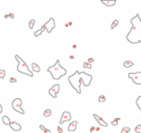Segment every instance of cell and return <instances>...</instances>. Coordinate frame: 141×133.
Instances as JSON below:
<instances>
[{
	"label": "cell",
	"mask_w": 141,
	"mask_h": 133,
	"mask_svg": "<svg viewBox=\"0 0 141 133\" xmlns=\"http://www.w3.org/2000/svg\"><path fill=\"white\" fill-rule=\"evenodd\" d=\"M131 25L132 29L126 36L127 41L133 45L141 43V18L139 14L135 15L131 19Z\"/></svg>",
	"instance_id": "6da1fadb"
},
{
	"label": "cell",
	"mask_w": 141,
	"mask_h": 133,
	"mask_svg": "<svg viewBox=\"0 0 141 133\" xmlns=\"http://www.w3.org/2000/svg\"><path fill=\"white\" fill-rule=\"evenodd\" d=\"M48 72L51 74L52 78L55 80H58L61 77H63L64 75H66L67 71L66 69H64L61 65L60 60H56V62L54 63V65H51L50 68H48Z\"/></svg>",
	"instance_id": "7a4b0ae2"
},
{
	"label": "cell",
	"mask_w": 141,
	"mask_h": 133,
	"mask_svg": "<svg viewBox=\"0 0 141 133\" xmlns=\"http://www.w3.org/2000/svg\"><path fill=\"white\" fill-rule=\"evenodd\" d=\"M68 80L70 82V84L72 86V88L75 90L76 92H78L79 94H81V83H82V79H81V73L80 71H76L74 72V73L69 76Z\"/></svg>",
	"instance_id": "3957f363"
},
{
	"label": "cell",
	"mask_w": 141,
	"mask_h": 133,
	"mask_svg": "<svg viewBox=\"0 0 141 133\" xmlns=\"http://www.w3.org/2000/svg\"><path fill=\"white\" fill-rule=\"evenodd\" d=\"M15 58H16L17 61H18V65H17V71H18L19 73H23V74L29 75L30 77H32V76H33V73L30 71V69H29L28 64H27L25 61H23V59H21L19 55H15Z\"/></svg>",
	"instance_id": "277c9868"
},
{
	"label": "cell",
	"mask_w": 141,
	"mask_h": 133,
	"mask_svg": "<svg viewBox=\"0 0 141 133\" xmlns=\"http://www.w3.org/2000/svg\"><path fill=\"white\" fill-rule=\"evenodd\" d=\"M21 104H22V100L20 98H15L12 101V107H13V109L16 112H18L20 114H25V111L21 108Z\"/></svg>",
	"instance_id": "5b68a950"
},
{
	"label": "cell",
	"mask_w": 141,
	"mask_h": 133,
	"mask_svg": "<svg viewBox=\"0 0 141 133\" xmlns=\"http://www.w3.org/2000/svg\"><path fill=\"white\" fill-rule=\"evenodd\" d=\"M81 73V79H82V83L84 84L85 87H88L91 82V79H92V76L85 73V72H80Z\"/></svg>",
	"instance_id": "8992f818"
},
{
	"label": "cell",
	"mask_w": 141,
	"mask_h": 133,
	"mask_svg": "<svg viewBox=\"0 0 141 133\" xmlns=\"http://www.w3.org/2000/svg\"><path fill=\"white\" fill-rule=\"evenodd\" d=\"M128 77L136 84H141V72H135V73H130Z\"/></svg>",
	"instance_id": "52a82bcc"
},
{
	"label": "cell",
	"mask_w": 141,
	"mask_h": 133,
	"mask_svg": "<svg viewBox=\"0 0 141 133\" xmlns=\"http://www.w3.org/2000/svg\"><path fill=\"white\" fill-rule=\"evenodd\" d=\"M45 27H46V30L48 33H51L52 30H53L55 28V20L53 19V18H50L49 21H47L45 23Z\"/></svg>",
	"instance_id": "ba28073f"
},
{
	"label": "cell",
	"mask_w": 141,
	"mask_h": 133,
	"mask_svg": "<svg viewBox=\"0 0 141 133\" xmlns=\"http://www.w3.org/2000/svg\"><path fill=\"white\" fill-rule=\"evenodd\" d=\"M68 120H71V114H70L68 111L63 112V114H62V118H61V120H60V124L63 125L65 122H68Z\"/></svg>",
	"instance_id": "9c48e42d"
},
{
	"label": "cell",
	"mask_w": 141,
	"mask_h": 133,
	"mask_svg": "<svg viewBox=\"0 0 141 133\" xmlns=\"http://www.w3.org/2000/svg\"><path fill=\"white\" fill-rule=\"evenodd\" d=\"M93 117L97 119V122L100 124V126H102V127H107V126H108V124L105 123V120H104L102 117H100L99 115H97V114H93Z\"/></svg>",
	"instance_id": "30bf717a"
},
{
	"label": "cell",
	"mask_w": 141,
	"mask_h": 133,
	"mask_svg": "<svg viewBox=\"0 0 141 133\" xmlns=\"http://www.w3.org/2000/svg\"><path fill=\"white\" fill-rule=\"evenodd\" d=\"M10 127L12 128V130H14V131H20L21 130V126L16 122H11Z\"/></svg>",
	"instance_id": "8fae6325"
},
{
	"label": "cell",
	"mask_w": 141,
	"mask_h": 133,
	"mask_svg": "<svg viewBox=\"0 0 141 133\" xmlns=\"http://www.w3.org/2000/svg\"><path fill=\"white\" fill-rule=\"evenodd\" d=\"M76 126H78V122H76V120H73V122H71V123H70V125L68 126V131H70V132L75 131Z\"/></svg>",
	"instance_id": "7c38bea8"
},
{
	"label": "cell",
	"mask_w": 141,
	"mask_h": 133,
	"mask_svg": "<svg viewBox=\"0 0 141 133\" xmlns=\"http://www.w3.org/2000/svg\"><path fill=\"white\" fill-rule=\"evenodd\" d=\"M102 3L105 4L106 7H113L116 4V0H111V1H107V0H102Z\"/></svg>",
	"instance_id": "4fadbf2b"
},
{
	"label": "cell",
	"mask_w": 141,
	"mask_h": 133,
	"mask_svg": "<svg viewBox=\"0 0 141 133\" xmlns=\"http://www.w3.org/2000/svg\"><path fill=\"white\" fill-rule=\"evenodd\" d=\"M2 123H3L4 125H9V126H10V124H11V120H10L9 116H7V115H3V117H2Z\"/></svg>",
	"instance_id": "5bb4252c"
},
{
	"label": "cell",
	"mask_w": 141,
	"mask_h": 133,
	"mask_svg": "<svg viewBox=\"0 0 141 133\" xmlns=\"http://www.w3.org/2000/svg\"><path fill=\"white\" fill-rule=\"evenodd\" d=\"M32 70H33V72H40V68L38 66V64L37 63H35V62H33L32 63Z\"/></svg>",
	"instance_id": "9a60e30c"
},
{
	"label": "cell",
	"mask_w": 141,
	"mask_h": 133,
	"mask_svg": "<svg viewBox=\"0 0 141 133\" xmlns=\"http://www.w3.org/2000/svg\"><path fill=\"white\" fill-rule=\"evenodd\" d=\"M123 65H124V68H131V66L134 65V62L131 61V60H126V61L123 63Z\"/></svg>",
	"instance_id": "2e32d148"
},
{
	"label": "cell",
	"mask_w": 141,
	"mask_h": 133,
	"mask_svg": "<svg viewBox=\"0 0 141 133\" xmlns=\"http://www.w3.org/2000/svg\"><path fill=\"white\" fill-rule=\"evenodd\" d=\"M52 114V111H51V109H46L45 112H44V116L45 117H49L50 115Z\"/></svg>",
	"instance_id": "e0dca14e"
},
{
	"label": "cell",
	"mask_w": 141,
	"mask_h": 133,
	"mask_svg": "<svg viewBox=\"0 0 141 133\" xmlns=\"http://www.w3.org/2000/svg\"><path fill=\"white\" fill-rule=\"evenodd\" d=\"M60 88H61V87H60V84H54V86L52 87L51 89L53 90V91H54V92H55V93L57 94L58 92H60Z\"/></svg>",
	"instance_id": "ac0fdd59"
},
{
	"label": "cell",
	"mask_w": 141,
	"mask_h": 133,
	"mask_svg": "<svg viewBox=\"0 0 141 133\" xmlns=\"http://www.w3.org/2000/svg\"><path fill=\"white\" fill-rule=\"evenodd\" d=\"M136 105H137V107L139 108V110L141 111V96H139V97L137 98V100H136Z\"/></svg>",
	"instance_id": "d6986e66"
},
{
	"label": "cell",
	"mask_w": 141,
	"mask_h": 133,
	"mask_svg": "<svg viewBox=\"0 0 141 133\" xmlns=\"http://www.w3.org/2000/svg\"><path fill=\"white\" fill-rule=\"evenodd\" d=\"M118 25H119V20H117V19H116V20H114V22H113V23H111L110 28L114 30V29H115L116 27H118Z\"/></svg>",
	"instance_id": "ffe728a7"
},
{
	"label": "cell",
	"mask_w": 141,
	"mask_h": 133,
	"mask_svg": "<svg viewBox=\"0 0 141 133\" xmlns=\"http://www.w3.org/2000/svg\"><path fill=\"white\" fill-rule=\"evenodd\" d=\"M49 94H50V95H51L53 98H56V97H57V94H56V93H55V92H54L52 89H50V90H49Z\"/></svg>",
	"instance_id": "44dd1931"
},
{
	"label": "cell",
	"mask_w": 141,
	"mask_h": 133,
	"mask_svg": "<svg viewBox=\"0 0 141 133\" xmlns=\"http://www.w3.org/2000/svg\"><path fill=\"white\" fill-rule=\"evenodd\" d=\"M130 131H131V128H130V127H124V128H122L121 133H128Z\"/></svg>",
	"instance_id": "7402d4cb"
},
{
	"label": "cell",
	"mask_w": 141,
	"mask_h": 133,
	"mask_svg": "<svg viewBox=\"0 0 141 133\" xmlns=\"http://www.w3.org/2000/svg\"><path fill=\"white\" fill-rule=\"evenodd\" d=\"M105 100H106V97H105V95H100V96H99V101H100V102H104Z\"/></svg>",
	"instance_id": "603a6c76"
},
{
	"label": "cell",
	"mask_w": 141,
	"mask_h": 133,
	"mask_svg": "<svg viewBox=\"0 0 141 133\" xmlns=\"http://www.w3.org/2000/svg\"><path fill=\"white\" fill-rule=\"evenodd\" d=\"M34 25H35V20H34V19L30 20V22H29V28H30V29H33V28H34Z\"/></svg>",
	"instance_id": "cb8c5ba5"
},
{
	"label": "cell",
	"mask_w": 141,
	"mask_h": 133,
	"mask_svg": "<svg viewBox=\"0 0 141 133\" xmlns=\"http://www.w3.org/2000/svg\"><path fill=\"white\" fill-rule=\"evenodd\" d=\"M5 77V71L4 70H0V78H1V79H3V78Z\"/></svg>",
	"instance_id": "d4e9b609"
},
{
	"label": "cell",
	"mask_w": 141,
	"mask_h": 133,
	"mask_svg": "<svg viewBox=\"0 0 141 133\" xmlns=\"http://www.w3.org/2000/svg\"><path fill=\"white\" fill-rule=\"evenodd\" d=\"M135 132H136V133H141V125L136 126V128H135Z\"/></svg>",
	"instance_id": "484cf974"
},
{
	"label": "cell",
	"mask_w": 141,
	"mask_h": 133,
	"mask_svg": "<svg viewBox=\"0 0 141 133\" xmlns=\"http://www.w3.org/2000/svg\"><path fill=\"white\" fill-rule=\"evenodd\" d=\"M83 66H84V68H86V69H87V68H88V69H91V64L88 63L87 61H85V62L83 63Z\"/></svg>",
	"instance_id": "4316f807"
},
{
	"label": "cell",
	"mask_w": 141,
	"mask_h": 133,
	"mask_svg": "<svg viewBox=\"0 0 141 133\" xmlns=\"http://www.w3.org/2000/svg\"><path fill=\"white\" fill-rule=\"evenodd\" d=\"M119 120H120V118H116V119H114L113 122H111V125H113V126H117V125H118V122H119Z\"/></svg>",
	"instance_id": "83f0119b"
},
{
	"label": "cell",
	"mask_w": 141,
	"mask_h": 133,
	"mask_svg": "<svg viewBox=\"0 0 141 133\" xmlns=\"http://www.w3.org/2000/svg\"><path fill=\"white\" fill-rule=\"evenodd\" d=\"M42 33H43V32H42V31H40V30H39V31H36V32L34 33V36H36V37H37V36H39V35L42 34Z\"/></svg>",
	"instance_id": "f1b7e54d"
},
{
	"label": "cell",
	"mask_w": 141,
	"mask_h": 133,
	"mask_svg": "<svg viewBox=\"0 0 141 133\" xmlns=\"http://www.w3.org/2000/svg\"><path fill=\"white\" fill-rule=\"evenodd\" d=\"M16 81H17V79H16L15 77H11V78H10V82H11V83H12V82H16Z\"/></svg>",
	"instance_id": "f546056e"
},
{
	"label": "cell",
	"mask_w": 141,
	"mask_h": 133,
	"mask_svg": "<svg viewBox=\"0 0 141 133\" xmlns=\"http://www.w3.org/2000/svg\"><path fill=\"white\" fill-rule=\"evenodd\" d=\"M57 132H58V133H63V128H62L61 126L57 127Z\"/></svg>",
	"instance_id": "4dcf8cb0"
},
{
	"label": "cell",
	"mask_w": 141,
	"mask_h": 133,
	"mask_svg": "<svg viewBox=\"0 0 141 133\" xmlns=\"http://www.w3.org/2000/svg\"><path fill=\"white\" fill-rule=\"evenodd\" d=\"M93 61H95V59H93V58H89V59H88V63H90L91 64V62H93Z\"/></svg>",
	"instance_id": "1f68e13d"
},
{
	"label": "cell",
	"mask_w": 141,
	"mask_h": 133,
	"mask_svg": "<svg viewBox=\"0 0 141 133\" xmlns=\"http://www.w3.org/2000/svg\"><path fill=\"white\" fill-rule=\"evenodd\" d=\"M39 128H40V129H42V130H44V131L46 130V128H45V127H44L43 125H39Z\"/></svg>",
	"instance_id": "d6a6232c"
},
{
	"label": "cell",
	"mask_w": 141,
	"mask_h": 133,
	"mask_svg": "<svg viewBox=\"0 0 141 133\" xmlns=\"http://www.w3.org/2000/svg\"><path fill=\"white\" fill-rule=\"evenodd\" d=\"M95 129H96V127H90V132H93V131H95Z\"/></svg>",
	"instance_id": "836d02e7"
},
{
	"label": "cell",
	"mask_w": 141,
	"mask_h": 133,
	"mask_svg": "<svg viewBox=\"0 0 141 133\" xmlns=\"http://www.w3.org/2000/svg\"><path fill=\"white\" fill-rule=\"evenodd\" d=\"M45 30H46V27H45V25H44V26L42 27V29H40V31H42V32H44Z\"/></svg>",
	"instance_id": "e575fe53"
},
{
	"label": "cell",
	"mask_w": 141,
	"mask_h": 133,
	"mask_svg": "<svg viewBox=\"0 0 141 133\" xmlns=\"http://www.w3.org/2000/svg\"><path fill=\"white\" fill-rule=\"evenodd\" d=\"M9 17H10V18H12V19H13V18H14V14H12V13H11V14H9Z\"/></svg>",
	"instance_id": "d590c367"
},
{
	"label": "cell",
	"mask_w": 141,
	"mask_h": 133,
	"mask_svg": "<svg viewBox=\"0 0 141 133\" xmlns=\"http://www.w3.org/2000/svg\"><path fill=\"white\" fill-rule=\"evenodd\" d=\"M44 133H51V131H50V130H49V129H46V130H45V132H44Z\"/></svg>",
	"instance_id": "8d00e7d4"
},
{
	"label": "cell",
	"mask_w": 141,
	"mask_h": 133,
	"mask_svg": "<svg viewBox=\"0 0 141 133\" xmlns=\"http://www.w3.org/2000/svg\"><path fill=\"white\" fill-rule=\"evenodd\" d=\"M95 130H96V131H100V127H96Z\"/></svg>",
	"instance_id": "74e56055"
},
{
	"label": "cell",
	"mask_w": 141,
	"mask_h": 133,
	"mask_svg": "<svg viewBox=\"0 0 141 133\" xmlns=\"http://www.w3.org/2000/svg\"><path fill=\"white\" fill-rule=\"evenodd\" d=\"M1 112H2V106L0 105V114H1Z\"/></svg>",
	"instance_id": "f35d334b"
},
{
	"label": "cell",
	"mask_w": 141,
	"mask_h": 133,
	"mask_svg": "<svg viewBox=\"0 0 141 133\" xmlns=\"http://www.w3.org/2000/svg\"><path fill=\"white\" fill-rule=\"evenodd\" d=\"M69 58H70V59H74V56H72V55H70V56H69Z\"/></svg>",
	"instance_id": "ab89813d"
}]
</instances>
